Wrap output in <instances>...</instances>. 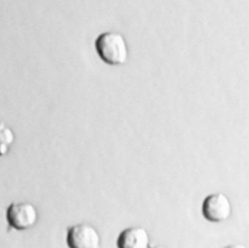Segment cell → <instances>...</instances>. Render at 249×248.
Returning a JSON list of instances; mask_svg holds the SVG:
<instances>
[{"instance_id": "6da1fadb", "label": "cell", "mask_w": 249, "mask_h": 248, "mask_svg": "<svg viewBox=\"0 0 249 248\" xmlns=\"http://www.w3.org/2000/svg\"><path fill=\"white\" fill-rule=\"evenodd\" d=\"M98 56L109 65H123L128 59V47L125 38L120 32L105 31L95 40Z\"/></svg>"}, {"instance_id": "7a4b0ae2", "label": "cell", "mask_w": 249, "mask_h": 248, "mask_svg": "<svg viewBox=\"0 0 249 248\" xmlns=\"http://www.w3.org/2000/svg\"><path fill=\"white\" fill-rule=\"evenodd\" d=\"M8 226L17 230H28L38 221L37 208L30 202H13L6 210Z\"/></svg>"}, {"instance_id": "3957f363", "label": "cell", "mask_w": 249, "mask_h": 248, "mask_svg": "<svg viewBox=\"0 0 249 248\" xmlns=\"http://www.w3.org/2000/svg\"><path fill=\"white\" fill-rule=\"evenodd\" d=\"M67 244L71 248H99L101 236L93 226L81 223L68 229Z\"/></svg>"}, {"instance_id": "277c9868", "label": "cell", "mask_w": 249, "mask_h": 248, "mask_svg": "<svg viewBox=\"0 0 249 248\" xmlns=\"http://www.w3.org/2000/svg\"><path fill=\"white\" fill-rule=\"evenodd\" d=\"M231 200L223 193H215L207 195L202 203V214L210 222H224L231 217Z\"/></svg>"}, {"instance_id": "5b68a950", "label": "cell", "mask_w": 249, "mask_h": 248, "mask_svg": "<svg viewBox=\"0 0 249 248\" xmlns=\"http://www.w3.org/2000/svg\"><path fill=\"white\" fill-rule=\"evenodd\" d=\"M120 248H148L150 236L143 227H130L124 230L118 238Z\"/></svg>"}, {"instance_id": "8992f818", "label": "cell", "mask_w": 249, "mask_h": 248, "mask_svg": "<svg viewBox=\"0 0 249 248\" xmlns=\"http://www.w3.org/2000/svg\"><path fill=\"white\" fill-rule=\"evenodd\" d=\"M15 133L5 123L0 122V157L8 154L10 147L15 141Z\"/></svg>"}]
</instances>
